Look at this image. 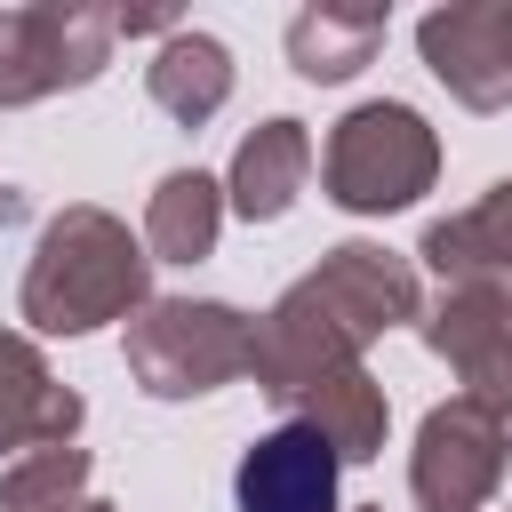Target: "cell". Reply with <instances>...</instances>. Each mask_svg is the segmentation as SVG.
I'll return each instance as SVG.
<instances>
[{
	"instance_id": "cell-17",
	"label": "cell",
	"mask_w": 512,
	"mask_h": 512,
	"mask_svg": "<svg viewBox=\"0 0 512 512\" xmlns=\"http://www.w3.org/2000/svg\"><path fill=\"white\" fill-rule=\"evenodd\" d=\"M88 496V448H32L0 472V512H48Z\"/></svg>"
},
{
	"instance_id": "cell-16",
	"label": "cell",
	"mask_w": 512,
	"mask_h": 512,
	"mask_svg": "<svg viewBox=\"0 0 512 512\" xmlns=\"http://www.w3.org/2000/svg\"><path fill=\"white\" fill-rule=\"evenodd\" d=\"M384 8H336V0H312V8H296L288 16V64L304 72V80H352L360 64H376V48H384Z\"/></svg>"
},
{
	"instance_id": "cell-11",
	"label": "cell",
	"mask_w": 512,
	"mask_h": 512,
	"mask_svg": "<svg viewBox=\"0 0 512 512\" xmlns=\"http://www.w3.org/2000/svg\"><path fill=\"white\" fill-rule=\"evenodd\" d=\"M304 176H312V128L280 112V120H256V128L240 136L224 200H232V216H248V224H280V216L296 208Z\"/></svg>"
},
{
	"instance_id": "cell-3",
	"label": "cell",
	"mask_w": 512,
	"mask_h": 512,
	"mask_svg": "<svg viewBox=\"0 0 512 512\" xmlns=\"http://www.w3.org/2000/svg\"><path fill=\"white\" fill-rule=\"evenodd\" d=\"M440 176V136L416 104L400 96H376V104H352L328 144H320V192L344 208V216H392V208H416Z\"/></svg>"
},
{
	"instance_id": "cell-10",
	"label": "cell",
	"mask_w": 512,
	"mask_h": 512,
	"mask_svg": "<svg viewBox=\"0 0 512 512\" xmlns=\"http://www.w3.org/2000/svg\"><path fill=\"white\" fill-rule=\"evenodd\" d=\"M80 392L48 376L40 344L0 328V456H32V448H72L80 440Z\"/></svg>"
},
{
	"instance_id": "cell-12",
	"label": "cell",
	"mask_w": 512,
	"mask_h": 512,
	"mask_svg": "<svg viewBox=\"0 0 512 512\" xmlns=\"http://www.w3.org/2000/svg\"><path fill=\"white\" fill-rule=\"evenodd\" d=\"M416 256L440 272V288L448 280H512V176L488 184L472 208L424 224V248Z\"/></svg>"
},
{
	"instance_id": "cell-8",
	"label": "cell",
	"mask_w": 512,
	"mask_h": 512,
	"mask_svg": "<svg viewBox=\"0 0 512 512\" xmlns=\"http://www.w3.org/2000/svg\"><path fill=\"white\" fill-rule=\"evenodd\" d=\"M416 48L464 112L512 104V0H448L416 24Z\"/></svg>"
},
{
	"instance_id": "cell-1",
	"label": "cell",
	"mask_w": 512,
	"mask_h": 512,
	"mask_svg": "<svg viewBox=\"0 0 512 512\" xmlns=\"http://www.w3.org/2000/svg\"><path fill=\"white\" fill-rule=\"evenodd\" d=\"M424 312V288H416V264L376 248V240H344L328 248L296 288H280V304L256 320V344H248V376L264 400H296L312 392L320 376L336 368H360V352L416 320Z\"/></svg>"
},
{
	"instance_id": "cell-5",
	"label": "cell",
	"mask_w": 512,
	"mask_h": 512,
	"mask_svg": "<svg viewBox=\"0 0 512 512\" xmlns=\"http://www.w3.org/2000/svg\"><path fill=\"white\" fill-rule=\"evenodd\" d=\"M112 8L96 0H40V8H0V112H24L40 96L88 88L112 64Z\"/></svg>"
},
{
	"instance_id": "cell-9",
	"label": "cell",
	"mask_w": 512,
	"mask_h": 512,
	"mask_svg": "<svg viewBox=\"0 0 512 512\" xmlns=\"http://www.w3.org/2000/svg\"><path fill=\"white\" fill-rule=\"evenodd\" d=\"M336 448L312 424H272L264 440H248L240 472H232V504L240 512H344L336 504Z\"/></svg>"
},
{
	"instance_id": "cell-14",
	"label": "cell",
	"mask_w": 512,
	"mask_h": 512,
	"mask_svg": "<svg viewBox=\"0 0 512 512\" xmlns=\"http://www.w3.org/2000/svg\"><path fill=\"white\" fill-rule=\"evenodd\" d=\"M224 232V184L200 168H168L144 200V256L152 264H200Z\"/></svg>"
},
{
	"instance_id": "cell-19",
	"label": "cell",
	"mask_w": 512,
	"mask_h": 512,
	"mask_svg": "<svg viewBox=\"0 0 512 512\" xmlns=\"http://www.w3.org/2000/svg\"><path fill=\"white\" fill-rule=\"evenodd\" d=\"M352 512H384V504H352Z\"/></svg>"
},
{
	"instance_id": "cell-13",
	"label": "cell",
	"mask_w": 512,
	"mask_h": 512,
	"mask_svg": "<svg viewBox=\"0 0 512 512\" xmlns=\"http://www.w3.org/2000/svg\"><path fill=\"white\" fill-rule=\"evenodd\" d=\"M144 88H152V104L168 120L200 128V120H216L232 104V48L216 32H168L160 56L144 64Z\"/></svg>"
},
{
	"instance_id": "cell-7",
	"label": "cell",
	"mask_w": 512,
	"mask_h": 512,
	"mask_svg": "<svg viewBox=\"0 0 512 512\" xmlns=\"http://www.w3.org/2000/svg\"><path fill=\"white\" fill-rule=\"evenodd\" d=\"M416 336L464 376V400L512 408V280H448L432 312H416Z\"/></svg>"
},
{
	"instance_id": "cell-15",
	"label": "cell",
	"mask_w": 512,
	"mask_h": 512,
	"mask_svg": "<svg viewBox=\"0 0 512 512\" xmlns=\"http://www.w3.org/2000/svg\"><path fill=\"white\" fill-rule=\"evenodd\" d=\"M288 408H296V424H312V432L336 448V464H368V456H384L392 400H384V384H376L368 368H336V376H320L312 392H296Z\"/></svg>"
},
{
	"instance_id": "cell-6",
	"label": "cell",
	"mask_w": 512,
	"mask_h": 512,
	"mask_svg": "<svg viewBox=\"0 0 512 512\" xmlns=\"http://www.w3.org/2000/svg\"><path fill=\"white\" fill-rule=\"evenodd\" d=\"M504 464H512V424L480 400H440L424 424H416V448H408V488L424 512H480L496 488H504Z\"/></svg>"
},
{
	"instance_id": "cell-18",
	"label": "cell",
	"mask_w": 512,
	"mask_h": 512,
	"mask_svg": "<svg viewBox=\"0 0 512 512\" xmlns=\"http://www.w3.org/2000/svg\"><path fill=\"white\" fill-rule=\"evenodd\" d=\"M48 512H112L104 496H72V504H48Z\"/></svg>"
},
{
	"instance_id": "cell-4",
	"label": "cell",
	"mask_w": 512,
	"mask_h": 512,
	"mask_svg": "<svg viewBox=\"0 0 512 512\" xmlns=\"http://www.w3.org/2000/svg\"><path fill=\"white\" fill-rule=\"evenodd\" d=\"M248 344L256 320L224 296H152L128 320V376L152 400H200L224 392L232 376H248Z\"/></svg>"
},
{
	"instance_id": "cell-2",
	"label": "cell",
	"mask_w": 512,
	"mask_h": 512,
	"mask_svg": "<svg viewBox=\"0 0 512 512\" xmlns=\"http://www.w3.org/2000/svg\"><path fill=\"white\" fill-rule=\"evenodd\" d=\"M144 304H152V256L112 208L72 200L40 224V248L16 288V312L40 336H88L104 320H136Z\"/></svg>"
}]
</instances>
